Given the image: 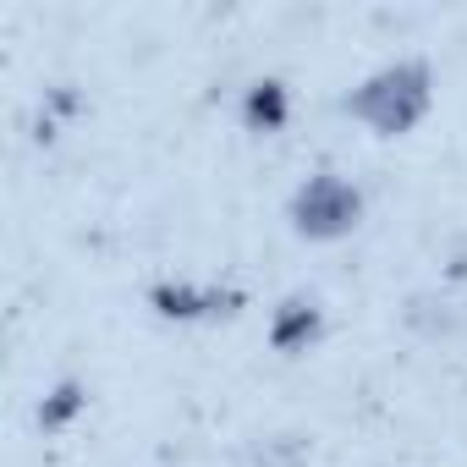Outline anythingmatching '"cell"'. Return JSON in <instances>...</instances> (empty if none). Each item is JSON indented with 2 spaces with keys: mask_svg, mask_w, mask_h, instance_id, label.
I'll return each mask as SVG.
<instances>
[{
  "mask_svg": "<svg viewBox=\"0 0 467 467\" xmlns=\"http://www.w3.org/2000/svg\"><path fill=\"white\" fill-rule=\"evenodd\" d=\"M292 231L297 237H308V243H336V237H347V231L363 220V192L347 182V176H336V171H319V176H308L297 192H292Z\"/></svg>",
  "mask_w": 467,
  "mask_h": 467,
  "instance_id": "2",
  "label": "cell"
},
{
  "mask_svg": "<svg viewBox=\"0 0 467 467\" xmlns=\"http://www.w3.org/2000/svg\"><path fill=\"white\" fill-rule=\"evenodd\" d=\"M231 292H198V286H160L154 308L165 319H209V314H231Z\"/></svg>",
  "mask_w": 467,
  "mask_h": 467,
  "instance_id": "4",
  "label": "cell"
},
{
  "mask_svg": "<svg viewBox=\"0 0 467 467\" xmlns=\"http://www.w3.org/2000/svg\"><path fill=\"white\" fill-rule=\"evenodd\" d=\"M286 116H292V99H286V83H281V78H265V83L248 88V99H243L248 132H281Z\"/></svg>",
  "mask_w": 467,
  "mask_h": 467,
  "instance_id": "5",
  "label": "cell"
},
{
  "mask_svg": "<svg viewBox=\"0 0 467 467\" xmlns=\"http://www.w3.org/2000/svg\"><path fill=\"white\" fill-rule=\"evenodd\" d=\"M78 412H83V385H78V379H67V385H56V390H50V401L39 407V423H45V429H61V423H72Z\"/></svg>",
  "mask_w": 467,
  "mask_h": 467,
  "instance_id": "6",
  "label": "cell"
},
{
  "mask_svg": "<svg viewBox=\"0 0 467 467\" xmlns=\"http://www.w3.org/2000/svg\"><path fill=\"white\" fill-rule=\"evenodd\" d=\"M319 330H325L319 303H314V297H292V303L275 314L270 341H275V352H308V341H319Z\"/></svg>",
  "mask_w": 467,
  "mask_h": 467,
  "instance_id": "3",
  "label": "cell"
},
{
  "mask_svg": "<svg viewBox=\"0 0 467 467\" xmlns=\"http://www.w3.org/2000/svg\"><path fill=\"white\" fill-rule=\"evenodd\" d=\"M434 105V72L429 61H396V67H379L368 83H358L347 94V116H358L363 127H374L379 138H401L412 132Z\"/></svg>",
  "mask_w": 467,
  "mask_h": 467,
  "instance_id": "1",
  "label": "cell"
}]
</instances>
